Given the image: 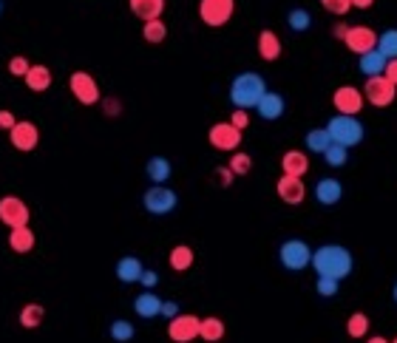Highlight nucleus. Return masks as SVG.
Returning a JSON list of instances; mask_svg holds the SVG:
<instances>
[{
  "label": "nucleus",
  "mask_w": 397,
  "mask_h": 343,
  "mask_svg": "<svg viewBox=\"0 0 397 343\" xmlns=\"http://www.w3.org/2000/svg\"><path fill=\"white\" fill-rule=\"evenodd\" d=\"M168 261H171V269H176V272H184V269H191V267H193V261H196V253H193V247H188V244H176V247L171 250Z\"/></svg>",
  "instance_id": "bb28decb"
},
{
  "label": "nucleus",
  "mask_w": 397,
  "mask_h": 343,
  "mask_svg": "<svg viewBox=\"0 0 397 343\" xmlns=\"http://www.w3.org/2000/svg\"><path fill=\"white\" fill-rule=\"evenodd\" d=\"M363 91L355 88V85H341L335 88V94H332V105L338 113H343V117H358L361 108H363Z\"/></svg>",
  "instance_id": "9b49d317"
},
{
  "label": "nucleus",
  "mask_w": 397,
  "mask_h": 343,
  "mask_svg": "<svg viewBox=\"0 0 397 343\" xmlns=\"http://www.w3.org/2000/svg\"><path fill=\"white\" fill-rule=\"evenodd\" d=\"M386 65H389V60L378 52V49H372V52H366V54H361L358 57V68H361V74L369 80V77H380L383 71H386Z\"/></svg>",
  "instance_id": "4be33fe9"
},
{
  "label": "nucleus",
  "mask_w": 397,
  "mask_h": 343,
  "mask_svg": "<svg viewBox=\"0 0 397 343\" xmlns=\"http://www.w3.org/2000/svg\"><path fill=\"white\" fill-rule=\"evenodd\" d=\"M9 142H12L14 151L29 153V151H34L37 142H40V131H37V125L29 122V120H17V125L9 131Z\"/></svg>",
  "instance_id": "ddd939ff"
},
{
  "label": "nucleus",
  "mask_w": 397,
  "mask_h": 343,
  "mask_svg": "<svg viewBox=\"0 0 397 343\" xmlns=\"http://www.w3.org/2000/svg\"><path fill=\"white\" fill-rule=\"evenodd\" d=\"M29 219H32V210L20 196L0 199V221H3L9 230H14V227H29Z\"/></svg>",
  "instance_id": "0eeeda50"
},
{
  "label": "nucleus",
  "mask_w": 397,
  "mask_h": 343,
  "mask_svg": "<svg viewBox=\"0 0 397 343\" xmlns=\"http://www.w3.org/2000/svg\"><path fill=\"white\" fill-rule=\"evenodd\" d=\"M343 45L361 57V54H366L372 49H378V34H375V29H369V26H352L346 32V37H343Z\"/></svg>",
  "instance_id": "4468645a"
},
{
  "label": "nucleus",
  "mask_w": 397,
  "mask_h": 343,
  "mask_svg": "<svg viewBox=\"0 0 397 343\" xmlns=\"http://www.w3.org/2000/svg\"><path fill=\"white\" fill-rule=\"evenodd\" d=\"M378 52L386 60H397V29H389V32L378 34Z\"/></svg>",
  "instance_id": "7c9ffc66"
},
{
  "label": "nucleus",
  "mask_w": 397,
  "mask_h": 343,
  "mask_svg": "<svg viewBox=\"0 0 397 343\" xmlns=\"http://www.w3.org/2000/svg\"><path fill=\"white\" fill-rule=\"evenodd\" d=\"M34 244H37V236H34L32 227H14V230L9 233V250L17 253V256L32 253Z\"/></svg>",
  "instance_id": "412c9836"
},
{
  "label": "nucleus",
  "mask_w": 397,
  "mask_h": 343,
  "mask_svg": "<svg viewBox=\"0 0 397 343\" xmlns=\"http://www.w3.org/2000/svg\"><path fill=\"white\" fill-rule=\"evenodd\" d=\"M68 88H72V94L80 105H97L103 97H100V85L97 80L91 77L88 71H74L68 77Z\"/></svg>",
  "instance_id": "6e6552de"
},
{
  "label": "nucleus",
  "mask_w": 397,
  "mask_h": 343,
  "mask_svg": "<svg viewBox=\"0 0 397 343\" xmlns=\"http://www.w3.org/2000/svg\"><path fill=\"white\" fill-rule=\"evenodd\" d=\"M108 335H111L116 343H128V340H133L136 329H133L131 321H122V318H116V321L111 324V329H108Z\"/></svg>",
  "instance_id": "473e14b6"
},
{
  "label": "nucleus",
  "mask_w": 397,
  "mask_h": 343,
  "mask_svg": "<svg viewBox=\"0 0 397 343\" xmlns=\"http://www.w3.org/2000/svg\"><path fill=\"white\" fill-rule=\"evenodd\" d=\"M323 159H326V165H330V168H343L346 165V159H349V151L343 148V145H330V148H326L323 151Z\"/></svg>",
  "instance_id": "e433bc0d"
},
{
  "label": "nucleus",
  "mask_w": 397,
  "mask_h": 343,
  "mask_svg": "<svg viewBox=\"0 0 397 343\" xmlns=\"http://www.w3.org/2000/svg\"><path fill=\"white\" fill-rule=\"evenodd\" d=\"M391 298H394V304H397V284L391 287Z\"/></svg>",
  "instance_id": "603ef678"
},
{
  "label": "nucleus",
  "mask_w": 397,
  "mask_h": 343,
  "mask_svg": "<svg viewBox=\"0 0 397 343\" xmlns=\"http://www.w3.org/2000/svg\"><path fill=\"white\" fill-rule=\"evenodd\" d=\"M133 312H136L139 318H145V321H151V318H159V312H162V298H159L156 292L145 289L142 295H136Z\"/></svg>",
  "instance_id": "5701e85b"
},
{
  "label": "nucleus",
  "mask_w": 397,
  "mask_h": 343,
  "mask_svg": "<svg viewBox=\"0 0 397 343\" xmlns=\"http://www.w3.org/2000/svg\"><path fill=\"white\" fill-rule=\"evenodd\" d=\"M383 77H386V80H389L391 85H397V60H389V65H386Z\"/></svg>",
  "instance_id": "de8ad7c7"
},
{
  "label": "nucleus",
  "mask_w": 397,
  "mask_h": 343,
  "mask_svg": "<svg viewBox=\"0 0 397 343\" xmlns=\"http://www.w3.org/2000/svg\"><path fill=\"white\" fill-rule=\"evenodd\" d=\"M162 318H168V321H173V318L179 315V307L173 304V301H162V312H159Z\"/></svg>",
  "instance_id": "49530a36"
},
{
  "label": "nucleus",
  "mask_w": 397,
  "mask_h": 343,
  "mask_svg": "<svg viewBox=\"0 0 397 343\" xmlns=\"http://www.w3.org/2000/svg\"><path fill=\"white\" fill-rule=\"evenodd\" d=\"M32 65H34V63H29L26 57H20V54H17V57L9 60V74L17 77V80H23V77L29 74V68H32Z\"/></svg>",
  "instance_id": "58836bf2"
},
{
  "label": "nucleus",
  "mask_w": 397,
  "mask_h": 343,
  "mask_svg": "<svg viewBox=\"0 0 397 343\" xmlns=\"http://www.w3.org/2000/svg\"><path fill=\"white\" fill-rule=\"evenodd\" d=\"M394 97H397V85H391L383 74H380V77H369L366 85H363V100L372 102L375 108H386V105H391Z\"/></svg>",
  "instance_id": "1a4fd4ad"
},
{
  "label": "nucleus",
  "mask_w": 397,
  "mask_h": 343,
  "mask_svg": "<svg viewBox=\"0 0 397 343\" xmlns=\"http://www.w3.org/2000/svg\"><path fill=\"white\" fill-rule=\"evenodd\" d=\"M142 37L156 45V43H162V40L168 37V26L162 23V17H159V20H148L145 26H142Z\"/></svg>",
  "instance_id": "72a5a7b5"
},
{
  "label": "nucleus",
  "mask_w": 397,
  "mask_h": 343,
  "mask_svg": "<svg viewBox=\"0 0 397 343\" xmlns=\"http://www.w3.org/2000/svg\"><path fill=\"white\" fill-rule=\"evenodd\" d=\"M281 170L284 176H295V179H303L310 170V156L303 151H287L281 156Z\"/></svg>",
  "instance_id": "aec40b11"
},
{
  "label": "nucleus",
  "mask_w": 397,
  "mask_h": 343,
  "mask_svg": "<svg viewBox=\"0 0 397 343\" xmlns=\"http://www.w3.org/2000/svg\"><path fill=\"white\" fill-rule=\"evenodd\" d=\"M45 321V309L43 304H26L20 309V327L23 329H37Z\"/></svg>",
  "instance_id": "c85d7f7f"
},
{
  "label": "nucleus",
  "mask_w": 397,
  "mask_h": 343,
  "mask_svg": "<svg viewBox=\"0 0 397 343\" xmlns=\"http://www.w3.org/2000/svg\"><path fill=\"white\" fill-rule=\"evenodd\" d=\"M366 343H391V340H386L383 335H372V338H369Z\"/></svg>",
  "instance_id": "3c124183"
},
{
  "label": "nucleus",
  "mask_w": 397,
  "mask_h": 343,
  "mask_svg": "<svg viewBox=\"0 0 397 343\" xmlns=\"http://www.w3.org/2000/svg\"><path fill=\"white\" fill-rule=\"evenodd\" d=\"M326 131H330L332 142L343 145L346 151L363 142V122L358 117H343V113H338V117H332L326 122Z\"/></svg>",
  "instance_id": "7ed1b4c3"
},
{
  "label": "nucleus",
  "mask_w": 397,
  "mask_h": 343,
  "mask_svg": "<svg viewBox=\"0 0 397 343\" xmlns=\"http://www.w3.org/2000/svg\"><path fill=\"white\" fill-rule=\"evenodd\" d=\"M264 94H267V82H264L261 74H255V71H242L230 82V102L236 108H242V111L255 108Z\"/></svg>",
  "instance_id": "f03ea898"
},
{
  "label": "nucleus",
  "mask_w": 397,
  "mask_h": 343,
  "mask_svg": "<svg viewBox=\"0 0 397 343\" xmlns=\"http://www.w3.org/2000/svg\"><path fill=\"white\" fill-rule=\"evenodd\" d=\"M346 32H349V26H346V23H338V26L332 29V34H335L338 40H343V37H346Z\"/></svg>",
  "instance_id": "09e8293b"
},
{
  "label": "nucleus",
  "mask_w": 397,
  "mask_h": 343,
  "mask_svg": "<svg viewBox=\"0 0 397 343\" xmlns=\"http://www.w3.org/2000/svg\"><path fill=\"white\" fill-rule=\"evenodd\" d=\"M275 193L278 199H281L284 204H301L303 199H307V185H303V179H295V176H281L275 185Z\"/></svg>",
  "instance_id": "2eb2a0df"
},
{
  "label": "nucleus",
  "mask_w": 397,
  "mask_h": 343,
  "mask_svg": "<svg viewBox=\"0 0 397 343\" xmlns=\"http://www.w3.org/2000/svg\"><path fill=\"white\" fill-rule=\"evenodd\" d=\"M0 14H3V0H0Z\"/></svg>",
  "instance_id": "864d4df0"
},
{
  "label": "nucleus",
  "mask_w": 397,
  "mask_h": 343,
  "mask_svg": "<svg viewBox=\"0 0 397 343\" xmlns=\"http://www.w3.org/2000/svg\"><path fill=\"white\" fill-rule=\"evenodd\" d=\"M338 284H341V281H335V278H323V276H318L315 292L321 295V298H335V295H338Z\"/></svg>",
  "instance_id": "4c0bfd02"
},
{
  "label": "nucleus",
  "mask_w": 397,
  "mask_h": 343,
  "mask_svg": "<svg viewBox=\"0 0 397 343\" xmlns=\"http://www.w3.org/2000/svg\"><path fill=\"white\" fill-rule=\"evenodd\" d=\"M278 261L290 272H301V269L312 267V247L303 239H287L278 247Z\"/></svg>",
  "instance_id": "20e7f679"
},
{
  "label": "nucleus",
  "mask_w": 397,
  "mask_h": 343,
  "mask_svg": "<svg viewBox=\"0 0 397 343\" xmlns=\"http://www.w3.org/2000/svg\"><path fill=\"white\" fill-rule=\"evenodd\" d=\"M391 343H397V338H394V340H391Z\"/></svg>",
  "instance_id": "5fc2aeb1"
},
{
  "label": "nucleus",
  "mask_w": 397,
  "mask_h": 343,
  "mask_svg": "<svg viewBox=\"0 0 397 343\" xmlns=\"http://www.w3.org/2000/svg\"><path fill=\"white\" fill-rule=\"evenodd\" d=\"M230 125H236L239 131H244L247 125H250V117H247V111H242V108H236V111H233L230 113V120H227Z\"/></svg>",
  "instance_id": "a19ab883"
},
{
  "label": "nucleus",
  "mask_w": 397,
  "mask_h": 343,
  "mask_svg": "<svg viewBox=\"0 0 397 343\" xmlns=\"http://www.w3.org/2000/svg\"><path fill=\"white\" fill-rule=\"evenodd\" d=\"M307 148L312 151V153H321L323 156V151L332 145V136H330V131L326 128H312V131H307Z\"/></svg>",
  "instance_id": "c756f323"
},
{
  "label": "nucleus",
  "mask_w": 397,
  "mask_h": 343,
  "mask_svg": "<svg viewBox=\"0 0 397 343\" xmlns=\"http://www.w3.org/2000/svg\"><path fill=\"white\" fill-rule=\"evenodd\" d=\"M321 6L326 12H332V14H346L349 9H352V0H321Z\"/></svg>",
  "instance_id": "ea45409f"
},
{
  "label": "nucleus",
  "mask_w": 397,
  "mask_h": 343,
  "mask_svg": "<svg viewBox=\"0 0 397 343\" xmlns=\"http://www.w3.org/2000/svg\"><path fill=\"white\" fill-rule=\"evenodd\" d=\"M23 82H26L29 91H34V94H43V91H49L52 82H54V74L49 65H32L29 74L23 77Z\"/></svg>",
  "instance_id": "6ab92c4d"
},
{
  "label": "nucleus",
  "mask_w": 397,
  "mask_h": 343,
  "mask_svg": "<svg viewBox=\"0 0 397 343\" xmlns=\"http://www.w3.org/2000/svg\"><path fill=\"white\" fill-rule=\"evenodd\" d=\"M352 6L355 9H372V6H375V0H352Z\"/></svg>",
  "instance_id": "8fccbe9b"
},
{
  "label": "nucleus",
  "mask_w": 397,
  "mask_h": 343,
  "mask_svg": "<svg viewBox=\"0 0 397 343\" xmlns=\"http://www.w3.org/2000/svg\"><path fill=\"white\" fill-rule=\"evenodd\" d=\"M227 168L233 170V176H247V173L253 170V156H250V153H244V151H236V153L230 156Z\"/></svg>",
  "instance_id": "2f4dec72"
},
{
  "label": "nucleus",
  "mask_w": 397,
  "mask_h": 343,
  "mask_svg": "<svg viewBox=\"0 0 397 343\" xmlns=\"http://www.w3.org/2000/svg\"><path fill=\"white\" fill-rule=\"evenodd\" d=\"M199 327H202V318H196V315H176L173 321L168 324V338L173 340V343H191V340H196L199 338Z\"/></svg>",
  "instance_id": "f8f14e48"
},
{
  "label": "nucleus",
  "mask_w": 397,
  "mask_h": 343,
  "mask_svg": "<svg viewBox=\"0 0 397 343\" xmlns=\"http://www.w3.org/2000/svg\"><path fill=\"white\" fill-rule=\"evenodd\" d=\"M341 199H343V185H341L335 176L318 179V185H315V201L321 204V208H332V204H338Z\"/></svg>",
  "instance_id": "dca6fc26"
},
{
  "label": "nucleus",
  "mask_w": 397,
  "mask_h": 343,
  "mask_svg": "<svg viewBox=\"0 0 397 343\" xmlns=\"http://www.w3.org/2000/svg\"><path fill=\"white\" fill-rule=\"evenodd\" d=\"M224 321L222 318H216V315H210V318H202V327H199V338L204 340V343H219L222 338H224Z\"/></svg>",
  "instance_id": "cd10ccee"
},
{
  "label": "nucleus",
  "mask_w": 397,
  "mask_h": 343,
  "mask_svg": "<svg viewBox=\"0 0 397 343\" xmlns=\"http://www.w3.org/2000/svg\"><path fill=\"white\" fill-rule=\"evenodd\" d=\"M255 111H259V117H261V120L275 122V120H281V117H284L287 102H284V97L278 94V91H267V94L261 97V102L255 105Z\"/></svg>",
  "instance_id": "f3484780"
},
{
  "label": "nucleus",
  "mask_w": 397,
  "mask_h": 343,
  "mask_svg": "<svg viewBox=\"0 0 397 343\" xmlns=\"http://www.w3.org/2000/svg\"><path fill=\"white\" fill-rule=\"evenodd\" d=\"M207 140H210V145H213L216 151L236 153L239 145H242V131L236 125H230V122H216L213 128H210Z\"/></svg>",
  "instance_id": "9d476101"
},
{
  "label": "nucleus",
  "mask_w": 397,
  "mask_h": 343,
  "mask_svg": "<svg viewBox=\"0 0 397 343\" xmlns=\"http://www.w3.org/2000/svg\"><path fill=\"white\" fill-rule=\"evenodd\" d=\"M287 26H290L292 32H307V29L312 26V14H310L307 9H292V12L287 14Z\"/></svg>",
  "instance_id": "f704fd0d"
},
{
  "label": "nucleus",
  "mask_w": 397,
  "mask_h": 343,
  "mask_svg": "<svg viewBox=\"0 0 397 343\" xmlns=\"http://www.w3.org/2000/svg\"><path fill=\"white\" fill-rule=\"evenodd\" d=\"M139 284H142L145 289H153V287L159 284V272H153V269H145V272H142V278H139Z\"/></svg>",
  "instance_id": "a18cd8bd"
},
{
  "label": "nucleus",
  "mask_w": 397,
  "mask_h": 343,
  "mask_svg": "<svg viewBox=\"0 0 397 343\" xmlns=\"http://www.w3.org/2000/svg\"><path fill=\"white\" fill-rule=\"evenodd\" d=\"M346 332H349V338H366V332H369V318H366L363 312L349 315V321H346Z\"/></svg>",
  "instance_id": "c9c22d12"
},
{
  "label": "nucleus",
  "mask_w": 397,
  "mask_h": 343,
  "mask_svg": "<svg viewBox=\"0 0 397 343\" xmlns=\"http://www.w3.org/2000/svg\"><path fill=\"white\" fill-rule=\"evenodd\" d=\"M171 173H173V165L168 162L165 156H153V159H148L145 176L153 181V185H165V181L171 179Z\"/></svg>",
  "instance_id": "a878e982"
},
{
  "label": "nucleus",
  "mask_w": 397,
  "mask_h": 343,
  "mask_svg": "<svg viewBox=\"0 0 397 343\" xmlns=\"http://www.w3.org/2000/svg\"><path fill=\"white\" fill-rule=\"evenodd\" d=\"M312 269L318 272V276H323V278L343 281L349 272L355 269V258L341 244H323V247L312 250Z\"/></svg>",
  "instance_id": "f257e3e1"
},
{
  "label": "nucleus",
  "mask_w": 397,
  "mask_h": 343,
  "mask_svg": "<svg viewBox=\"0 0 397 343\" xmlns=\"http://www.w3.org/2000/svg\"><path fill=\"white\" fill-rule=\"evenodd\" d=\"M259 54H261V60L275 63L278 57H281V37H278L275 32H270V29H264L259 34Z\"/></svg>",
  "instance_id": "393cba45"
},
{
  "label": "nucleus",
  "mask_w": 397,
  "mask_h": 343,
  "mask_svg": "<svg viewBox=\"0 0 397 343\" xmlns=\"http://www.w3.org/2000/svg\"><path fill=\"white\" fill-rule=\"evenodd\" d=\"M216 179H219V185H222V188H230V185H233V179H236V176H233V170L224 165V168H216Z\"/></svg>",
  "instance_id": "c03bdc74"
},
{
  "label": "nucleus",
  "mask_w": 397,
  "mask_h": 343,
  "mask_svg": "<svg viewBox=\"0 0 397 343\" xmlns=\"http://www.w3.org/2000/svg\"><path fill=\"white\" fill-rule=\"evenodd\" d=\"M114 272H116V278H120L122 284H139V278H142V272H145V264L139 261L136 256H122L120 261H116Z\"/></svg>",
  "instance_id": "a211bd4d"
},
{
  "label": "nucleus",
  "mask_w": 397,
  "mask_h": 343,
  "mask_svg": "<svg viewBox=\"0 0 397 343\" xmlns=\"http://www.w3.org/2000/svg\"><path fill=\"white\" fill-rule=\"evenodd\" d=\"M233 12H236V0H199V17L210 29H222Z\"/></svg>",
  "instance_id": "423d86ee"
},
{
  "label": "nucleus",
  "mask_w": 397,
  "mask_h": 343,
  "mask_svg": "<svg viewBox=\"0 0 397 343\" xmlns=\"http://www.w3.org/2000/svg\"><path fill=\"white\" fill-rule=\"evenodd\" d=\"M17 125V117H14V113L9 111V108H0V128H3V131H12Z\"/></svg>",
  "instance_id": "37998d69"
},
{
  "label": "nucleus",
  "mask_w": 397,
  "mask_h": 343,
  "mask_svg": "<svg viewBox=\"0 0 397 343\" xmlns=\"http://www.w3.org/2000/svg\"><path fill=\"white\" fill-rule=\"evenodd\" d=\"M128 6L139 20L148 23V20L162 17V12H165V0H128Z\"/></svg>",
  "instance_id": "b1692460"
},
{
  "label": "nucleus",
  "mask_w": 397,
  "mask_h": 343,
  "mask_svg": "<svg viewBox=\"0 0 397 343\" xmlns=\"http://www.w3.org/2000/svg\"><path fill=\"white\" fill-rule=\"evenodd\" d=\"M103 111H105V117H120L122 113V102L120 100H103Z\"/></svg>",
  "instance_id": "79ce46f5"
},
{
  "label": "nucleus",
  "mask_w": 397,
  "mask_h": 343,
  "mask_svg": "<svg viewBox=\"0 0 397 343\" xmlns=\"http://www.w3.org/2000/svg\"><path fill=\"white\" fill-rule=\"evenodd\" d=\"M176 204H179V196L165 185H151L142 196V208L151 216H171L176 210Z\"/></svg>",
  "instance_id": "39448f33"
}]
</instances>
